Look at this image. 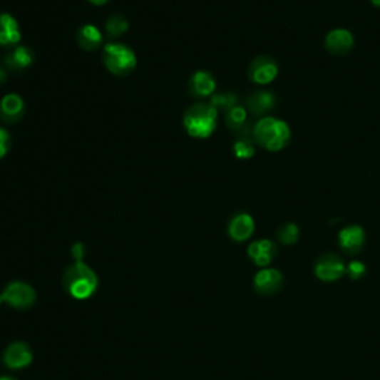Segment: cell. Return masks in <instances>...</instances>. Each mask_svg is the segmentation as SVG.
<instances>
[{"label": "cell", "instance_id": "6da1fadb", "mask_svg": "<svg viewBox=\"0 0 380 380\" xmlns=\"http://www.w3.org/2000/svg\"><path fill=\"white\" fill-rule=\"evenodd\" d=\"M66 292L78 300L91 297L98 285V278L94 270L83 262H75L70 265L63 277Z\"/></svg>", "mask_w": 380, "mask_h": 380}, {"label": "cell", "instance_id": "7a4b0ae2", "mask_svg": "<svg viewBox=\"0 0 380 380\" xmlns=\"http://www.w3.org/2000/svg\"><path fill=\"white\" fill-rule=\"evenodd\" d=\"M252 137L266 150L279 152L288 144L292 131H289L288 125L284 120L266 116L256 123L255 130H252Z\"/></svg>", "mask_w": 380, "mask_h": 380}, {"label": "cell", "instance_id": "3957f363", "mask_svg": "<svg viewBox=\"0 0 380 380\" xmlns=\"http://www.w3.org/2000/svg\"><path fill=\"white\" fill-rule=\"evenodd\" d=\"M217 116L219 111L211 103H196L185 113V130L193 138H208L217 126Z\"/></svg>", "mask_w": 380, "mask_h": 380}, {"label": "cell", "instance_id": "277c9868", "mask_svg": "<svg viewBox=\"0 0 380 380\" xmlns=\"http://www.w3.org/2000/svg\"><path fill=\"white\" fill-rule=\"evenodd\" d=\"M103 63L112 75L126 76L135 68L137 57L130 46L112 42L103 48Z\"/></svg>", "mask_w": 380, "mask_h": 380}, {"label": "cell", "instance_id": "5b68a950", "mask_svg": "<svg viewBox=\"0 0 380 380\" xmlns=\"http://www.w3.org/2000/svg\"><path fill=\"white\" fill-rule=\"evenodd\" d=\"M2 297L15 309H29L36 302V292L31 285L21 281H15L6 285Z\"/></svg>", "mask_w": 380, "mask_h": 380}, {"label": "cell", "instance_id": "8992f818", "mask_svg": "<svg viewBox=\"0 0 380 380\" xmlns=\"http://www.w3.org/2000/svg\"><path fill=\"white\" fill-rule=\"evenodd\" d=\"M277 76H278V64L274 58L262 56L250 64L248 78L251 82H255L257 85H267L270 82H274Z\"/></svg>", "mask_w": 380, "mask_h": 380}, {"label": "cell", "instance_id": "52a82bcc", "mask_svg": "<svg viewBox=\"0 0 380 380\" xmlns=\"http://www.w3.org/2000/svg\"><path fill=\"white\" fill-rule=\"evenodd\" d=\"M4 361L11 370L26 369L33 361L31 348L26 342H14L5 349Z\"/></svg>", "mask_w": 380, "mask_h": 380}, {"label": "cell", "instance_id": "ba28073f", "mask_svg": "<svg viewBox=\"0 0 380 380\" xmlns=\"http://www.w3.org/2000/svg\"><path fill=\"white\" fill-rule=\"evenodd\" d=\"M26 104L18 94H8L0 100V120L5 123H15L24 116Z\"/></svg>", "mask_w": 380, "mask_h": 380}, {"label": "cell", "instance_id": "9c48e42d", "mask_svg": "<svg viewBox=\"0 0 380 380\" xmlns=\"http://www.w3.org/2000/svg\"><path fill=\"white\" fill-rule=\"evenodd\" d=\"M315 274L322 281H334L345 274V265L334 255L321 257L315 265Z\"/></svg>", "mask_w": 380, "mask_h": 380}, {"label": "cell", "instance_id": "30bf717a", "mask_svg": "<svg viewBox=\"0 0 380 380\" xmlns=\"http://www.w3.org/2000/svg\"><path fill=\"white\" fill-rule=\"evenodd\" d=\"M354 46V36L349 30L336 29L325 38V48L334 56H345Z\"/></svg>", "mask_w": 380, "mask_h": 380}, {"label": "cell", "instance_id": "8fae6325", "mask_svg": "<svg viewBox=\"0 0 380 380\" xmlns=\"http://www.w3.org/2000/svg\"><path fill=\"white\" fill-rule=\"evenodd\" d=\"M227 232H229V237L233 241H247L252 232H255V220H252V217L247 212H240L237 215H233L229 226H227Z\"/></svg>", "mask_w": 380, "mask_h": 380}, {"label": "cell", "instance_id": "7c38bea8", "mask_svg": "<svg viewBox=\"0 0 380 380\" xmlns=\"http://www.w3.org/2000/svg\"><path fill=\"white\" fill-rule=\"evenodd\" d=\"M21 41L20 24L11 14H0V45L11 48Z\"/></svg>", "mask_w": 380, "mask_h": 380}, {"label": "cell", "instance_id": "4fadbf2b", "mask_svg": "<svg viewBox=\"0 0 380 380\" xmlns=\"http://www.w3.org/2000/svg\"><path fill=\"white\" fill-rule=\"evenodd\" d=\"M215 88H217L215 79L212 78L211 73L204 70H199L196 73H193L189 82V91L196 98H205L212 96Z\"/></svg>", "mask_w": 380, "mask_h": 380}, {"label": "cell", "instance_id": "5bb4252c", "mask_svg": "<svg viewBox=\"0 0 380 380\" xmlns=\"http://www.w3.org/2000/svg\"><path fill=\"white\" fill-rule=\"evenodd\" d=\"M364 230L359 226H348L345 229H342L339 233V244L340 247L345 250L349 255H355L364 244Z\"/></svg>", "mask_w": 380, "mask_h": 380}, {"label": "cell", "instance_id": "9a60e30c", "mask_svg": "<svg viewBox=\"0 0 380 380\" xmlns=\"http://www.w3.org/2000/svg\"><path fill=\"white\" fill-rule=\"evenodd\" d=\"M277 255V247L272 241L269 240H262V241H256L252 242L248 247V256L255 260V263L257 266H267L272 259Z\"/></svg>", "mask_w": 380, "mask_h": 380}, {"label": "cell", "instance_id": "2e32d148", "mask_svg": "<svg viewBox=\"0 0 380 380\" xmlns=\"http://www.w3.org/2000/svg\"><path fill=\"white\" fill-rule=\"evenodd\" d=\"M281 282H282V275L277 269L260 270L255 278V287L262 294L275 293L277 289L281 287Z\"/></svg>", "mask_w": 380, "mask_h": 380}, {"label": "cell", "instance_id": "e0dca14e", "mask_svg": "<svg viewBox=\"0 0 380 380\" xmlns=\"http://www.w3.org/2000/svg\"><path fill=\"white\" fill-rule=\"evenodd\" d=\"M78 45L83 51H97L103 43V34L94 24H85L76 33Z\"/></svg>", "mask_w": 380, "mask_h": 380}, {"label": "cell", "instance_id": "ac0fdd59", "mask_svg": "<svg viewBox=\"0 0 380 380\" xmlns=\"http://www.w3.org/2000/svg\"><path fill=\"white\" fill-rule=\"evenodd\" d=\"M277 104V98L272 93L256 91L247 98V106L252 115H265L272 111Z\"/></svg>", "mask_w": 380, "mask_h": 380}, {"label": "cell", "instance_id": "d6986e66", "mask_svg": "<svg viewBox=\"0 0 380 380\" xmlns=\"http://www.w3.org/2000/svg\"><path fill=\"white\" fill-rule=\"evenodd\" d=\"M33 63V52L26 46H15L5 57V64L9 70L20 71L30 67Z\"/></svg>", "mask_w": 380, "mask_h": 380}, {"label": "cell", "instance_id": "ffe728a7", "mask_svg": "<svg viewBox=\"0 0 380 380\" xmlns=\"http://www.w3.org/2000/svg\"><path fill=\"white\" fill-rule=\"evenodd\" d=\"M128 29L130 24L122 15H112L106 23V33L108 38H119L120 34L128 31Z\"/></svg>", "mask_w": 380, "mask_h": 380}, {"label": "cell", "instance_id": "44dd1931", "mask_svg": "<svg viewBox=\"0 0 380 380\" xmlns=\"http://www.w3.org/2000/svg\"><path fill=\"white\" fill-rule=\"evenodd\" d=\"M247 122V111L241 106H235L226 113V123L230 130L241 131Z\"/></svg>", "mask_w": 380, "mask_h": 380}, {"label": "cell", "instance_id": "7402d4cb", "mask_svg": "<svg viewBox=\"0 0 380 380\" xmlns=\"http://www.w3.org/2000/svg\"><path fill=\"white\" fill-rule=\"evenodd\" d=\"M233 153L238 159H250L256 153L255 143H252V140L247 134H244L237 141H235Z\"/></svg>", "mask_w": 380, "mask_h": 380}, {"label": "cell", "instance_id": "603a6c76", "mask_svg": "<svg viewBox=\"0 0 380 380\" xmlns=\"http://www.w3.org/2000/svg\"><path fill=\"white\" fill-rule=\"evenodd\" d=\"M278 238L285 245H293L299 240V227L294 223H287L278 230Z\"/></svg>", "mask_w": 380, "mask_h": 380}, {"label": "cell", "instance_id": "cb8c5ba5", "mask_svg": "<svg viewBox=\"0 0 380 380\" xmlns=\"http://www.w3.org/2000/svg\"><path fill=\"white\" fill-rule=\"evenodd\" d=\"M238 98L235 94H219V96H214L211 98V104L217 108V111H219V108H222V111H226L229 112L230 108H233L235 106H238Z\"/></svg>", "mask_w": 380, "mask_h": 380}, {"label": "cell", "instance_id": "d4e9b609", "mask_svg": "<svg viewBox=\"0 0 380 380\" xmlns=\"http://www.w3.org/2000/svg\"><path fill=\"white\" fill-rule=\"evenodd\" d=\"M348 274L352 279H359L361 277H363L366 274V266L361 263V262H351L346 267Z\"/></svg>", "mask_w": 380, "mask_h": 380}, {"label": "cell", "instance_id": "484cf974", "mask_svg": "<svg viewBox=\"0 0 380 380\" xmlns=\"http://www.w3.org/2000/svg\"><path fill=\"white\" fill-rule=\"evenodd\" d=\"M11 149V135L5 128H0V159L6 156Z\"/></svg>", "mask_w": 380, "mask_h": 380}, {"label": "cell", "instance_id": "4316f807", "mask_svg": "<svg viewBox=\"0 0 380 380\" xmlns=\"http://www.w3.org/2000/svg\"><path fill=\"white\" fill-rule=\"evenodd\" d=\"M85 252H86V251H85V245L81 244V242L75 244L73 248H71V255H73V257H75L76 262H82V259H83V256H85Z\"/></svg>", "mask_w": 380, "mask_h": 380}, {"label": "cell", "instance_id": "83f0119b", "mask_svg": "<svg viewBox=\"0 0 380 380\" xmlns=\"http://www.w3.org/2000/svg\"><path fill=\"white\" fill-rule=\"evenodd\" d=\"M89 2H91L93 5H97V6H100V5H104V4H107L108 0H89Z\"/></svg>", "mask_w": 380, "mask_h": 380}, {"label": "cell", "instance_id": "f1b7e54d", "mask_svg": "<svg viewBox=\"0 0 380 380\" xmlns=\"http://www.w3.org/2000/svg\"><path fill=\"white\" fill-rule=\"evenodd\" d=\"M0 380H16V379L11 377V376H4V377H0Z\"/></svg>", "mask_w": 380, "mask_h": 380}, {"label": "cell", "instance_id": "f546056e", "mask_svg": "<svg viewBox=\"0 0 380 380\" xmlns=\"http://www.w3.org/2000/svg\"><path fill=\"white\" fill-rule=\"evenodd\" d=\"M371 4H373L374 6H379V8H380V0H371Z\"/></svg>", "mask_w": 380, "mask_h": 380}, {"label": "cell", "instance_id": "4dcf8cb0", "mask_svg": "<svg viewBox=\"0 0 380 380\" xmlns=\"http://www.w3.org/2000/svg\"><path fill=\"white\" fill-rule=\"evenodd\" d=\"M4 302V297H2V294H0V303H2Z\"/></svg>", "mask_w": 380, "mask_h": 380}]
</instances>
